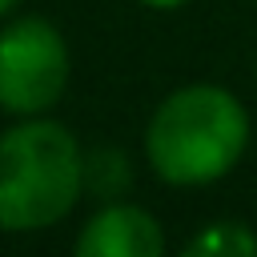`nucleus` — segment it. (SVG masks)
Wrapping results in <instances>:
<instances>
[{"label":"nucleus","instance_id":"obj_1","mask_svg":"<svg viewBox=\"0 0 257 257\" xmlns=\"http://www.w3.org/2000/svg\"><path fill=\"white\" fill-rule=\"evenodd\" d=\"M253 116L245 100L217 80L177 84L145 120L141 153L149 173L173 189L225 181L249 153Z\"/></svg>","mask_w":257,"mask_h":257},{"label":"nucleus","instance_id":"obj_4","mask_svg":"<svg viewBox=\"0 0 257 257\" xmlns=\"http://www.w3.org/2000/svg\"><path fill=\"white\" fill-rule=\"evenodd\" d=\"M76 257H161L165 253V225L153 209L120 197L100 201L72 241Z\"/></svg>","mask_w":257,"mask_h":257},{"label":"nucleus","instance_id":"obj_2","mask_svg":"<svg viewBox=\"0 0 257 257\" xmlns=\"http://www.w3.org/2000/svg\"><path fill=\"white\" fill-rule=\"evenodd\" d=\"M84 149L56 116H20L0 133V233H44L84 197Z\"/></svg>","mask_w":257,"mask_h":257},{"label":"nucleus","instance_id":"obj_8","mask_svg":"<svg viewBox=\"0 0 257 257\" xmlns=\"http://www.w3.org/2000/svg\"><path fill=\"white\" fill-rule=\"evenodd\" d=\"M20 4H24V0H0V20L16 16V12H20Z\"/></svg>","mask_w":257,"mask_h":257},{"label":"nucleus","instance_id":"obj_9","mask_svg":"<svg viewBox=\"0 0 257 257\" xmlns=\"http://www.w3.org/2000/svg\"><path fill=\"white\" fill-rule=\"evenodd\" d=\"M253 76H257V64H253Z\"/></svg>","mask_w":257,"mask_h":257},{"label":"nucleus","instance_id":"obj_6","mask_svg":"<svg viewBox=\"0 0 257 257\" xmlns=\"http://www.w3.org/2000/svg\"><path fill=\"white\" fill-rule=\"evenodd\" d=\"M185 257H257V229L241 217L205 221L185 245Z\"/></svg>","mask_w":257,"mask_h":257},{"label":"nucleus","instance_id":"obj_3","mask_svg":"<svg viewBox=\"0 0 257 257\" xmlns=\"http://www.w3.org/2000/svg\"><path fill=\"white\" fill-rule=\"evenodd\" d=\"M72 80V48L56 20L16 12L0 20V112L44 116Z\"/></svg>","mask_w":257,"mask_h":257},{"label":"nucleus","instance_id":"obj_5","mask_svg":"<svg viewBox=\"0 0 257 257\" xmlns=\"http://www.w3.org/2000/svg\"><path fill=\"white\" fill-rule=\"evenodd\" d=\"M80 177H84V197H92L96 205L100 201H120V197L133 193L137 165H133L128 149H120V145H96V149H84Z\"/></svg>","mask_w":257,"mask_h":257},{"label":"nucleus","instance_id":"obj_7","mask_svg":"<svg viewBox=\"0 0 257 257\" xmlns=\"http://www.w3.org/2000/svg\"><path fill=\"white\" fill-rule=\"evenodd\" d=\"M141 8H149V12H181V8H189L193 0H137Z\"/></svg>","mask_w":257,"mask_h":257}]
</instances>
